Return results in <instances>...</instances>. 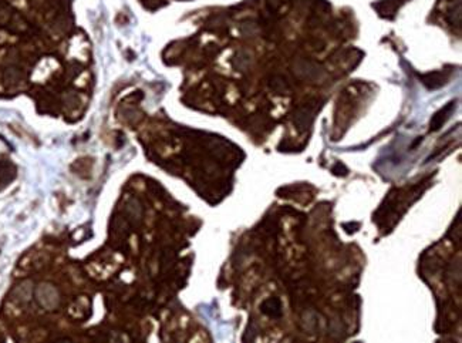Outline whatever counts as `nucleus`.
<instances>
[{
	"instance_id": "2",
	"label": "nucleus",
	"mask_w": 462,
	"mask_h": 343,
	"mask_svg": "<svg viewBox=\"0 0 462 343\" xmlns=\"http://www.w3.org/2000/svg\"><path fill=\"white\" fill-rule=\"evenodd\" d=\"M452 108V103L446 107V108H442L440 113H437V114L434 115V118L431 120V129L432 130H438L442 124H444V121H445L446 118H448V111Z\"/></svg>"
},
{
	"instance_id": "1",
	"label": "nucleus",
	"mask_w": 462,
	"mask_h": 343,
	"mask_svg": "<svg viewBox=\"0 0 462 343\" xmlns=\"http://www.w3.org/2000/svg\"><path fill=\"white\" fill-rule=\"evenodd\" d=\"M262 311H263L266 315L273 316V318L281 316V300H279V299H276V298H270V299L264 300L263 305H262Z\"/></svg>"
}]
</instances>
